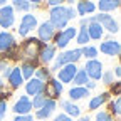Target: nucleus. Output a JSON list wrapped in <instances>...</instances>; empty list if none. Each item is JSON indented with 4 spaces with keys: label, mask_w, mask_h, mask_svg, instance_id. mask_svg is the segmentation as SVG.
Here are the masks:
<instances>
[{
    "label": "nucleus",
    "mask_w": 121,
    "mask_h": 121,
    "mask_svg": "<svg viewBox=\"0 0 121 121\" xmlns=\"http://www.w3.org/2000/svg\"><path fill=\"white\" fill-rule=\"evenodd\" d=\"M42 45H44V42H40L37 37H27L24 42H22V45H20V59H24V60H34V59H39V52H40V49H42Z\"/></svg>",
    "instance_id": "nucleus-1"
},
{
    "label": "nucleus",
    "mask_w": 121,
    "mask_h": 121,
    "mask_svg": "<svg viewBox=\"0 0 121 121\" xmlns=\"http://www.w3.org/2000/svg\"><path fill=\"white\" fill-rule=\"evenodd\" d=\"M82 57V52H81V47L79 49H71V51H64L62 54H59V56H56V59H54V64H52V67L49 69L51 72H57L62 66H66V64H76L78 60Z\"/></svg>",
    "instance_id": "nucleus-2"
},
{
    "label": "nucleus",
    "mask_w": 121,
    "mask_h": 121,
    "mask_svg": "<svg viewBox=\"0 0 121 121\" xmlns=\"http://www.w3.org/2000/svg\"><path fill=\"white\" fill-rule=\"evenodd\" d=\"M71 20V15H69V10L67 7L64 5H59V7H52L51 9V24L52 27L57 30V29H66L67 24Z\"/></svg>",
    "instance_id": "nucleus-3"
},
{
    "label": "nucleus",
    "mask_w": 121,
    "mask_h": 121,
    "mask_svg": "<svg viewBox=\"0 0 121 121\" xmlns=\"http://www.w3.org/2000/svg\"><path fill=\"white\" fill-rule=\"evenodd\" d=\"M76 34H78V29H76V27H66V29H62V30H59V32H56L54 37H52L56 49H57V47H59V49H64L72 39H76Z\"/></svg>",
    "instance_id": "nucleus-4"
},
{
    "label": "nucleus",
    "mask_w": 121,
    "mask_h": 121,
    "mask_svg": "<svg viewBox=\"0 0 121 121\" xmlns=\"http://www.w3.org/2000/svg\"><path fill=\"white\" fill-rule=\"evenodd\" d=\"M93 19H94V22H98L103 29L108 30V32H111V34H118V32H119V24H118V20L113 19V15L99 12L98 15H93Z\"/></svg>",
    "instance_id": "nucleus-5"
},
{
    "label": "nucleus",
    "mask_w": 121,
    "mask_h": 121,
    "mask_svg": "<svg viewBox=\"0 0 121 121\" xmlns=\"http://www.w3.org/2000/svg\"><path fill=\"white\" fill-rule=\"evenodd\" d=\"M62 84H60L57 79H49L47 82L44 84V91H42V94L47 98V99H59L60 94H62Z\"/></svg>",
    "instance_id": "nucleus-6"
},
{
    "label": "nucleus",
    "mask_w": 121,
    "mask_h": 121,
    "mask_svg": "<svg viewBox=\"0 0 121 121\" xmlns=\"http://www.w3.org/2000/svg\"><path fill=\"white\" fill-rule=\"evenodd\" d=\"M82 69L86 71L87 78H89L91 81L101 79V74L104 72V71H103V62H101V60H98V59H89Z\"/></svg>",
    "instance_id": "nucleus-7"
},
{
    "label": "nucleus",
    "mask_w": 121,
    "mask_h": 121,
    "mask_svg": "<svg viewBox=\"0 0 121 121\" xmlns=\"http://www.w3.org/2000/svg\"><path fill=\"white\" fill-rule=\"evenodd\" d=\"M78 66L76 64H66V66H62L59 71H57V81L60 82V84H67V82H72V79H74V76H76V72H78Z\"/></svg>",
    "instance_id": "nucleus-8"
},
{
    "label": "nucleus",
    "mask_w": 121,
    "mask_h": 121,
    "mask_svg": "<svg viewBox=\"0 0 121 121\" xmlns=\"http://www.w3.org/2000/svg\"><path fill=\"white\" fill-rule=\"evenodd\" d=\"M37 17L35 15H32V13H25L24 17H22V20H20V25H19V34L22 35V37H27V34L30 32V30H34V29H37Z\"/></svg>",
    "instance_id": "nucleus-9"
},
{
    "label": "nucleus",
    "mask_w": 121,
    "mask_h": 121,
    "mask_svg": "<svg viewBox=\"0 0 121 121\" xmlns=\"http://www.w3.org/2000/svg\"><path fill=\"white\" fill-rule=\"evenodd\" d=\"M37 34H39V40L40 42H44V44H47L49 40H52V37H54V34H56V29L52 27V24L49 22V20H45V22H42L40 25H37Z\"/></svg>",
    "instance_id": "nucleus-10"
},
{
    "label": "nucleus",
    "mask_w": 121,
    "mask_h": 121,
    "mask_svg": "<svg viewBox=\"0 0 121 121\" xmlns=\"http://www.w3.org/2000/svg\"><path fill=\"white\" fill-rule=\"evenodd\" d=\"M99 51H101L104 56L116 57V56H119V52H121V44H119V40H111V39H108V40L101 42Z\"/></svg>",
    "instance_id": "nucleus-11"
},
{
    "label": "nucleus",
    "mask_w": 121,
    "mask_h": 121,
    "mask_svg": "<svg viewBox=\"0 0 121 121\" xmlns=\"http://www.w3.org/2000/svg\"><path fill=\"white\" fill-rule=\"evenodd\" d=\"M13 9L12 5H4V7H0V27L2 29H9L13 25L15 22V15H13Z\"/></svg>",
    "instance_id": "nucleus-12"
},
{
    "label": "nucleus",
    "mask_w": 121,
    "mask_h": 121,
    "mask_svg": "<svg viewBox=\"0 0 121 121\" xmlns=\"http://www.w3.org/2000/svg\"><path fill=\"white\" fill-rule=\"evenodd\" d=\"M54 59H56V45L44 44L42 49H40V52H39V62L44 64V66H47V64L52 62Z\"/></svg>",
    "instance_id": "nucleus-13"
},
{
    "label": "nucleus",
    "mask_w": 121,
    "mask_h": 121,
    "mask_svg": "<svg viewBox=\"0 0 121 121\" xmlns=\"http://www.w3.org/2000/svg\"><path fill=\"white\" fill-rule=\"evenodd\" d=\"M56 108H57V101L56 99H45V103L42 104V108H39L35 111V118L37 119H47L54 113Z\"/></svg>",
    "instance_id": "nucleus-14"
},
{
    "label": "nucleus",
    "mask_w": 121,
    "mask_h": 121,
    "mask_svg": "<svg viewBox=\"0 0 121 121\" xmlns=\"http://www.w3.org/2000/svg\"><path fill=\"white\" fill-rule=\"evenodd\" d=\"M32 109H34V108H32V103H30V99H29L27 94L20 96L19 101L13 104V113H15V114H30V111H32Z\"/></svg>",
    "instance_id": "nucleus-15"
},
{
    "label": "nucleus",
    "mask_w": 121,
    "mask_h": 121,
    "mask_svg": "<svg viewBox=\"0 0 121 121\" xmlns=\"http://www.w3.org/2000/svg\"><path fill=\"white\" fill-rule=\"evenodd\" d=\"M44 84H45V82H42V81H39V79H35V78H30V79L25 82V93H27V96L42 94Z\"/></svg>",
    "instance_id": "nucleus-16"
},
{
    "label": "nucleus",
    "mask_w": 121,
    "mask_h": 121,
    "mask_svg": "<svg viewBox=\"0 0 121 121\" xmlns=\"http://www.w3.org/2000/svg\"><path fill=\"white\" fill-rule=\"evenodd\" d=\"M39 66V59H34V60H24L22 66H20V74L25 81H29L30 78H34V72Z\"/></svg>",
    "instance_id": "nucleus-17"
},
{
    "label": "nucleus",
    "mask_w": 121,
    "mask_h": 121,
    "mask_svg": "<svg viewBox=\"0 0 121 121\" xmlns=\"http://www.w3.org/2000/svg\"><path fill=\"white\" fill-rule=\"evenodd\" d=\"M60 108L64 109V114H67L69 118H79V116H81L79 106H78V104H74V103L69 101V99L60 101Z\"/></svg>",
    "instance_id": "nucleus-18"
},
{
    "label": "nucleus",
    "mask_w": 121,
    "mask_h": 121,
    "mask_svg": "<svg viewBox=\"0 0 121 121\" xmlns=\"http://www.w3.org/2000/svg\"><path fill=\"white\" fill-rule=\"evenodd\" d=\"M13 45H15V37L10 32H7V30L0 32V52H7Z\"/></svg>",
    "instance_id": "nucleus-19"
},
{
    "label": "nucleus",
    "mask_w": 121,
    "mask_h": 121,
    "mask_svg": "<svg viewBox=\"0 0 121 121\" xmlns=\"http://www.w3.org/2000/svg\"><path fill=\"white\" fill-rule=\"evenodd\" d=\"M7 79H9V84H10L12 89H19L24 84V78L20 74V67H12V71H10Z\"/></svg>",
    "instance_id": "nucleus-20"
},
{
    "label": "nucleus",
    "mask_w": 121,
    "mask_h": 121,
    "mask_svg": "<svg viewBox=\"0 0 121 121\" xmlns=\"http://www.w3.org/2000/svg\"><path fill=\"white\" fill-rule=\"evenodd\" d=\"M86 29H87V34H89V39L91 40H99L103 37V34H104V29L98 22H89L86 25Z\"/></svg>",
    "instance_id": "nucleus-21"
},
{
    "label": "nucleus",
    "mask_w": 121,
    "mask_h": 121,
    "mask_svg": "<svg viewBox=\"0 0 121 121\" xmlns=\"http://www.w3.org/2000/svg\"><path fill=\"white\" fill-rule=\"evenodd\" d=\"M86 96H89V91L84 86H74L69 89V101H79Z\"/></svg>",
    "instance_id": "nucleus-22"
},
{
    "label": "nucleus",
    "mask_w": 121,
    "mask_h": 121,
    "mask_svg": "<svg viewBox=\"0 0 121 121\" xmlns=\"http://www.w3.org/2000/svg\"><path fill=\"white\" fill-rule=\"evenodd\" d=\"M94 10H96V4H94V2H91V0H79L76 13L86 15V13H93Z\"/></svg>",
    "instance_id": "nucleus-23"
},
{
    "label": "nucleus",
    "mask_w": 121,
    "mask_h": 121,
    "mask_svg": "<svg viewBox=\"0 0 121 121\" xmlns=\"http://www.w3.org/2000/svg\"><path fill=\"white\" fill-rule=\"evenodd\" d=\"M109 93H101L99 96H94V98H91V101H89V109L91 111H96V109H99L101 106L109 99Z\"/></svg>",
    "instance_id": "nucleus-24"
},
{
    "label": "nucleus",
    "mask_w": 121,
    "mask_h": 121,
    "mask_svg": "<svg viewBox=\"0 0 121 121\" xmlns=\"http://www.w3.org/2000/svg\"><path fill=\"white\" fill-rule=\"evenodd\" d=\"M98 7L103 13H109V12L119 9V0H99Z\"/></svg>",
    "instance_id": "nucleus-25"
},
{
    "label": "nucleus",
    "mask_w": 121,
    "mask_h": 121,
    "mask_svg": "<svg viewBox=\"0 0 121 121\" xmlns=\"http://www.w3.org/2000/svg\"><path fill=\"white\" fill-rule=\"evenodd\" d=\"M76 40H78V44L81 45V47L87 45V42H89L91 39H89V34H87V29H86V27H79V29H78V34H76Z\"/></svg>",
    "instance_id": "nucleus-26"
},
{
    "label": "nucleus",
    "mask_w": 121,
    "mask_h": 121,
    "mask_svg": "<svg viewBox=\"0 0 121 121\" xmlns=\"http://www.w3.org/2000/svg\"><path fill=\"white\" fill-rule=\"evenodd\" d=\"M87 81H89V78H87L86 71H84V69H78V72H76L74 79H72L74 86H86V82H87Z\"/></svg>",
    "instance_id": "nucleus-27"
},
{
    "label": "nucleus",
    "mask_w": 121,
    "mask_h": 121,
    "mask_svg": "<svg viewBox=\"0 0 121 121\" xmlns=\"http://www.w3.org/2000/svg\"><path fill=\"white\" fill-rule=\"evenodd\" d=\"M34 78L39 79V81H42V82H47L51 79V71L47 67H37L35 72H34Z\"/></svg>",
    "instance_id": "nucleus-28"
},
{
    "label": "nucleus",
    "mask_w": 121,
    "mask_h": 121,
    "mask_svg": "<svg viewBox=\"0 0 121 121\" xmlns=\"http://www.w3.org/2000/svg\"><path fill=\"white\" fill-rule=\"evenodd\" d=\"M30 7V2L29 0H12V9H13V12L15 10H19V12H27Z\"/></svg>",
    "instance_id": "nucleus-29"
},
{
    "label": "nucleus",
    "mask_w": 121,
    "mask_h": 121,
    "mask_svg": "<svg viewBox=\"0 0 121 121\" xmlns=\"http://www.w3.org/2000/svg\"><path fill=\"white\" fill-rule=\"evenodd\" d=\"M81 52H82L84 57H87V60L89 59H96V56H98V49L94 45H84V47H81Z\"/></svg>",
    "instance_id": "nucleus-30"
},
{
    "label": "nucleus",
    "mask_w": 121,
    "mask_h": 121,
    "mask_svg": "<svg viewBox=\"0 0 121 121\" xmlns=\"http://www.w3.org/2000/svg\"><path fill=\"white\" fill-rule=\"evenodd\" d=\"M7 98H10V93L0 94V119H2L7 113Z\"/></svg>",
    "instance_id": "nucleus-31"
},
{
    "label": "nucleus",
    "mask_w": 121,
    "mask_h": 121,
    "mask_svg": "<svg viewBox=\"0 0 121 121\" xmlns=\"http://www.w3.org/2000/svg\"><path fill=\"white\" fill-rule=\"evenodd\" d=\"M109 109L114 116H119V113H121V98H116L114 101L109 103Z\"/></svg>",
    "instance_id": "nucleus-32"
},
{
    "label": "nucleus",
    "mask_w": 121,
    "mask_h": 121,
    "mask_svg": "<svg viewBox=\"0 0 121 121\" xmlns=\"http://www.w3.org/2000/svg\"><path fill=\"white\" fill-rule=\"evenodd\" d=\"M45 99H47V98H45L44 94H37V96H34V98H32V101H30V103H32V108H34V109L42 108V104L45 103Z\"/></svg>",
    "instance_id": "nucleus-33"
},
{
    "label": "nucleus",
    "mask_w": 121,
    "mask_h": 121,
    "mask_svg": "<svg viewBox=\"0 0 121 121\" xmlns=\"http://www.w3.org/2000/svg\"><path fill=\"white\" fill-rule=\"evenodd\" d=\"M101 79H103V82H104L106 86H111V84L114 82V74H113V71L103 72V74H101Z\"/></svg>",
    "instance_id": "nucleus-34"
},
{
    "label": "nucleus",
    "mask_w": 121,
    "mask_h": 121,
    "mask_svg": "<svg viewBox=\"0 0 121 121\" xmlns=\"http://www.w3.org/2000/svg\"><path fill=\"white\" fill-rule=\"evenodd\" d=\"M96 121H114V119H113V116H111L109 113H106V111H99V113L96 114Z\"/></svg>",
    "instance_id": "nucleus-35"
},
{
    "label": "nucleus",
    "mask_w": 121,
    "mask_h": 121,
    "mask_svg": "<svg viewBox=\"0 0 121 121\" xmlns=\"http://www.w3.org/2000/svg\"><path fill=\"white\" fill-rule=\"evenodd\" d=\"M109 94H114V96L119 98V94H121V82H119V81H114V82L111 84V93H109Z\"/></svg>",
    "instance_id": "nucleus-36"
},
{
    "label": "nucleus",
    "mask_w": 121,
    "mask_h": 121,
    "mask_svg": "<svg viewBox=\"0 0 121 121\" xmlns=\"http://www.w3.org/2000/svg\"><path fill=\"white\" fill-rule=\"evenodd\" d=\"M13 121H34V116L32 114H17Z\"/></svg>",
    "instance_id": "nucleus-37"
},
{
    "label": "nucleus",
    "mask_w": 121,
    "mask_h": 121,
    "mask_svg": "<svg viewBox=\"0 0 121 121\" xmlns=\"http://www.w3.org/2000/svg\"><path fill=\"white\" fill-rule=\"evenodd\" d=\"M66 0H47V5L52 9V7H59V5H64Z\"/></svg>",
    "instance_id": "nucleus-38"
},
{
    "label": "nucleus",
    "mask_w": 121,
    "mask_h": 121,
    "mask_svg": "<svg viewBox=\"0 0 121 121\" xmlns=\"http://www.w3.org/2000/svg\"><path fill=\"white\" fill-rule=\"evenodd\" d=\"M54 121H72V118H69V116L64 114V113H59V114L54 118Z\"/></svg>",
    "instance_id": "nucleus-39"
},
{
    "label": "nucleus",
    "mask_w": 121,
    "mask_h": 121,
    "mask_svg": "<svg viewBox=\"0 0 121 121\" xmlns=\"http://www.w3.org/2000/svg\"><path fill=\"white\" fill-rule=\"evenodd\" d=\"M9 67V60L4 57V59H0V72H4L5 69Z\"/></svg>",
    "instance_id": "nucleus-40"
},
{
    "label": "nucleus",
    "mask_w": 121,
    "mask_h": 121,
    "mask_svg": "<svg viewBox=\"0 0 121 121\" xmlns=\"http://www.w3.org/2000/svg\"><path fill=\"white\" fill-rule=\"evenodd\" d=\"M84 87H86L87 91H89V89H94V87H96V81H91V79H89V81L86 82V86H84Z\"/></svg>",
    "instance_id": "nucleus-41"
},
{
    "label": "nucleus",
    "mask_w": 121,
    "mask_h": 121,
    "mask_svg": "<svg viewBox=\"0 0 121 121\" xmlns=\"http://www.w3.org/2000/svg\"><path fill=\"white\" fill-rule=\"evenodd\" d=\"M67 10H69V15H71V20H72L76 15H78V13H76V9L74 7H67Z\"/></svg>",
    "instance_id": "nucleus-42"
},
{
    "label": "nucleus",
    "mask_w": 121,
    "mask_h": 121,
    "mask_svg": "<svg viewBox=\"0 0 121 121\" xmlns=\"http://www.w3.org/2000/svg\"><path fill=\"white\" fill-rule=\"evenodd\" d=\"M114 76H116V78H119V76H121V67H119V66L114 67Z\"/></svg>",
    "instance_id": "nucleus-43"
},
{
    "label": "nucleus",
    "mask_w": 121,
    "mask_h": 121,
    "mask_svg": "<svg viewBox=\"0 0 121 121\" xmlns=\"http://www.w3.org/2000/svg\"><path fill=\"white\" fill-rule=\"evenodd\" d=\"M10 71H12V67H7L4 72H2V76H4V78H9V74H10Z\"/></svg>",
    "instance_id": "nucleus-44"
},
{
    "label": "nucleus",
    "mask_w": 121,
    "mask_h": 121,
    "mask_svg": "<svg viewBox=\"0 0 121 121\" xmlns=\"http://www.w3.org/2000/svg\"><path fill=\"white\" fill-rule=\"evenodd\" d=\"M4 78H2V76H0V94H2V91H4Z\"/></svg>",
    "instance_id": "nucleus-45"
},
{
    "label": "nucleus",
    "mask_w": 121,
    "mask_h": 121,
    "mask_svg": "<svg viewBox=\"0 0 121 121\" xmlns=\"http://www.w3.org/2000/svg\"><path fill=\"white\" fill-rule=\"evenodd\" d=\"M29 2H32V4H34V5H39V4H40V2H42V0H29ZM32 4H30V5H32Z\"/></svg>",
    "instance_id": "nucleus-46"
},
{
    "label": "nucleus",
    "mask_w": 121,
    "mask_h": 121,
    "mask_svg": "<svg viewBox=\"0 0 121 121\" xmlns=\"http://www.w3.org/2000/svg\"><path fill=\"white\" fill-rule=\"evenodd\" d=\"M79 121H89V116H82V118H79Z\"/></svg>",
    "instance_id": "nucleus-47"
},
{
    "label": "nucleus",
    "mask_w": 121,
    "mask_h": 121,
    "mask_svg": "<svg viewBox=\"0 0 121 121\" xmlns=\"http://www.w3.org/2000/svg\"><path fill=\"white\" fill-rule=\"evenodd\" d=\"M4 5H7V0H0V7H4Z\"/></svg>",
    "instance_id": "nucleus-48"
},
{
    "label": "nucleus",
    "mask_w": 121,
    "mask_h": 121,
    "mask_svg": "<svg viewBox=\"0 0 121 121\" xmlns=\"http://www.w3.org/2000/svg\"><path fill=\"white\" fill-rule=\"evenodd\" d=\"M66 2H67V4H71V5H72V4H74V2H76V0H66Z\"/></svg>",
    "instance_id": "nucleus-49"
}]
</instances>
